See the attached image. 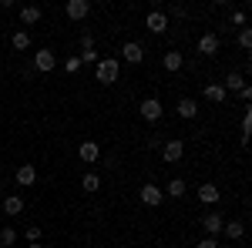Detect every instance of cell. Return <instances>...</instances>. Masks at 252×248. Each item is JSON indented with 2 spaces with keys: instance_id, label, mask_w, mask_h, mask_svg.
I'll return each mask as SVG.
<instances>
[{
  "instance_id": "obj_1",
  "label": "cell",
  "mask_w": 252,
  "mask_h": 248,
  "mask_svg": "<svg viewBox=\"0 0 252 248\" xmlns=\"http://www.w3.org/2000/svg\"><path fill=\"white\" fill-rule=\"evenodd\" d=\"M118 71H121V60H118V57H101L94 64V81L108 87V84H115V81H118Z\"/></svg>"
},
{
  "instance_id": "obj_2",
  "label": "cell",
  "mask_w": 252,
  "mask_h": 248,
  "mask_svg": "<svg viewBox=\"0 0 252 248\" xmlns=\"http://www.w3.org/2000/svg\"><path fill=\"white\" fill-rule=\"evenodd\" d=\"M195 47H198V54H202V57H215V54H219V47H222V37L212 34V30H205V34L198 37Z\"/></svg>"
},
{
  "instance_id": "obj_3",
  "label": "cell",
  "mask_w": 252,
  "mask_h": 248,
  "mask_svg": "<svg viewBox=\"0 0 252 248\" xmlns=\"http://www.w3.org/2000/svg\"><path fill=\"white\" fill-rule=\"evenodd\" d=\"M138 111H141L145 121H152V124L161 121V114H165V108H161V101H158V97H145V101L138 104Z\"/></svg>"
},
{
  "instance_id": "obj_4",
  "label": "cell",
  "mask_w": 252,
  "mask_h": 248,
  "mask_svg": "<svg viewBox=\"0 0 252 248\" xmlns=\"http://www.w3.org/2000/svg\"><path fill=\"white\" fill-rule=\"evenodd\" d=\"M138 198H141V205H148V208H158L161 201H165V191L158 188V185H141V191H138Z\"/></svg>"
},
{
  "instance_id": "obj_5",
  "label": "cell",
  "mask_w": 252,
  "mask_h": 248,
  "mask_svg": "<svg viewBox=\"0 0 252 248\" xmlns=\"http://www.w3.org/2000/svg\"><path fill=\"white\" fill-rule=\"evenodd\" d=\"M54 67H58V57H54V51L40 47L37 54H34V71H40V74H51Z\"/></svg>"
},
{
  "instance_id": "obj_6",
  "label": "cell",
  "mask_w": 252,
  "mask_h": 248,
  "mask_svg": "<svg viewBox=\"0 0 252 248\" xmlns=\"http://www.w3.org/2000/svg\"><path fill=\"white\" fill-rule=\"evenodd\" d=\"M222 225H225L222 211H209V215H202V228H205L209 238H219V235H222Z\"/></svg>"
},
{
  "instance_id": "obj_7",
  "label": "cell",
  "mask_w": 252,
  "mask_h": 248,
  "mask_svg": "<svg viewBox=\"0 0 252 248\" xmlns=\"http://www.w3.org/2000/svg\"><path fill=\"white\" fill-rule=\"evenodd\" d=\"M182 154H185L182 138H172V141H165V144H161V158H165L168 165H178V161H182Z\"/></svg>"
},
{
  "instance_id": "obj_8",
  "label": "cell",
  "mask_w": 252,
  "mask_h": 248,
  "mask_svg": "<svg viewBox=\"0 0 252 248\" xmlns=\"http://www.w3.org/2000/svg\"><path fill=\"white\" fill-rule=\"evenodd\" d=\"M145 27H148L152 34H165V30H168V17H165L158 7H152V10H148V17H145Z\"/></svg>"
},
{
  "instance_id": "obj_9",
  "label": "cell",
  "mask_w": 252,
  "mask_h": 248,
  "mask_svg": "<svg viewBox=\"0 0 252 248\" xmlns=\"http://www.w3.org/2000/svg\"><path fill=\"white\" fill-rule=\"evenodd\" d=\"M64 14L71 20H84L91 14V3H88V0H67V3H64Z\"/></svg>"
},
{
  "instance_id": "obj_10",
  "label": "cell",
  "mask_w": 252,
  "mask_h": 248,
  "mask_svg": "<svg viewBox=\"0 0 252 248\" xmlns=\"http://www.w3.org/2000/svg\"><path fill=\"white\" fill-rule=\"evenodd\" d=\"M121 57L128 60V64H141V60H145V47H141L138 40H125V47H121Z\"/></svg>"
},
{
  "instance_id": "obj_11",
  "label": "cell",
  "mask_w": 252,
  "mask_h": 248,
  "mask_svg": "<svg viewBox=\"0 0 252 248\" xmlns=\"http://www.w3.org/2000/svg\"><path fill=\"white\" fill-rule=\"evenodd\" d=\"M219 198H222V191L215 188V185H209V181L198 188V201H202V205H219Z\"/></svg>"
},
{
  "instance_id": "obj_12",
  "label": "cell",
  "mask_w": 252,
  "mask_h": 248,
  "mask_svg": "<svg viewBox=\"0 0 252 248\" xmlns=\"http://www.w3.org/2000/svg\"><path fill=\"white\" fill-rule=\"evenodd\" d=\"M78 154H81V161H88V165H94L97 158H101V148H97V141H84L78 148Z\"/></svg>"
},
{
  "instance_id": "obj_13",
  "label": "cell",
  "mask_w": 252,
  "mask_h": 248,
  "mask_svg": "<svg viewBox=\"0 0 252 248\" xmlns=\"http://www.w3.org/2000/svg\"><path fill=\"white\" fill-rule=\"evenodd\" d=\"M195 114H198V101H195V97H182V101H178V117L192 121Z\"/></svg>"
},
{
  "instance_id": "obj_14",
  "label": "cell",
  "mask_w": 252,
  "mask_h": 248,
  "mask_svg": "<svg viewBox=\"0 0 252 248\" xmlns=\"http://www.w3.org/2000/svg\"><path fill=\"white\" fill-rule=\"evenodd\" d=\"M222 235H225V238H232V242H239V238L246 235V225H242L239 218H232V221H225V225H222Z\"/></svg>"
},
{
  "instance_id": "obj_15",
  "label": "cell",
  "mask_w": 252,
  "mask_h": 248,
  "mask_svg": "<svg viewBox=\"0 0 252 248\" xmlns=\"http://www.w3.org/2000/svg\"><path fill=\"white\" fill-rule=\"evenodd\" d=\"M20 24H24V27H34V24H37L40 20V7H34V3H31V7H20Z\"/></svg>"
},
{
  "instance_id": "obj_16",
  "label": "cell",
  "mask_w": 252,
  "mask_h": 248,
  "mask_svg": "<svg viewBox=\"0 0 252 248\" xmlns=\"http://www.w3.org/2000/svg\"><path fill=\"white\" fill-rule=\"evenodd\" d=\"M34 181H37V168H34V165H20L17 168V185L27 188V185H34Z\"/></svg>"
},
{
  "instance_id": "obj_17",
  "label": "cell",
  "mask_w": 252,
  "mask_h": 248,
  "mask_svg": "<svg viewBox=\"0 0 252 248\" xmlns=\"http://www.w3.org/2000/svg\"><path fill=\"white\" fill-rule=\"evenodd\" d=\"M182 64H185V57H182V54H178V51H168V54H165V57H161V67H165V71H182Z\"/></svg>"
},
{
  "instance_id": "obj_18",
  "label": "cell",
  "mask_w": 252,
  "mask_h": 248,
  "mask_svg": "<svg viewBox=\"0 0 252 248\" xmlns=\"http://www.w3.org/2000/svg\"><path fill=\"white\" fill-rule=\"evenodd\" d=\"M205 101L222 104V101H225V87H222V84H205Z\"/></svg>"
},
{
  "instance_id": "obj_19",
  "label": "cell",
  "mask_w": 252,
  "mask_h": 248,
  "mask_svg": "<svg viewBox=\"0 0 252 248\" xmlns=\"http://www.w3.org/2000/svg\"><path fill=\"white\" fill-rule=\"evenodd\" d=\"M20 211H24V198H20V194L3 198V215H20Z\"/></svg>"
},
{
  "instance_id": "obj_20",
  "label": "cell",
  "mask_w": 252,
  "mask_h": 248,
  "mask_svg": "<svg viewBox=\"0 0 252 248\" xmlns=\"http://www.w3.org/2000/svg\"><path fill=\"white\" fill-rule=\"evenodd\" d=\"M185 188H189V185H185V181H182V178H172V181H168V185H165V194H168V198H182V194H185Z\"/></svg>"
},
{
  "instance_id": "obj_21",
  "label": "cell",
  "mask_w": 252,
  "mask_h": 248,
  "mask_svg": "<svg viewBox=\"0 0 252 248\" xmlns=\"http://www.w3.org/2000/svg\"><path fill=\"white\" fill-rule=\"evenodd\" d=\"M10 47H14V51H27V47H31V34H27V30H14Z\"/></svg>"
},
{
  "instance_id": "obj_22",
  "label": "cell",
  "mask_w": 252,
  "mask_h": 248,
  "mask_svg": "<svg viewBox=\"0 0 252 248\" xmlns=\"http://www.w3.org/2000/svg\"><path fill=\"white\" fill-rule=\"evenodd\" d=\"M225 91H242L246 87V81H242V74L239 71H229V77H225V84H222Z\"/></svg>"
},
{
  "instance_id": "obj_23",
  "label": "cell",
  "mask_w": 252,
  "mask_h": 248,
  "mask_svg": "<svg viewBox=\"0 0 252 248\" xmlns=\"http://www.w3.org/2000/svg\"><path fill=\"white\" fill-rule=\"evenodd\" d=\"M81 188H84V191H91V194H94V191L101 188V178H97L94 171H88L84 178H81Z\"/></svg>"
},
{
  "instance_id": "obj_24",
  "label": "cell",
  "mask_w": 252,
  "mask_h": 248,
  "mask_svg": "<svg viewBox=\"0 0 252 248\" xmlns=\"http://www.w3.org/2000/svg\"><path fill=\"white\" fill-rule=\"evenodd\" d=\"M17 245V231L14 228H0V248H10Z\"/></svg>"
},
{
  "instance_id": "obj_25",
  "label": "cell",
  "mask_w": 252,
  "mask_h": 248,
  "mask_svg": "<svg viewBox=\"0 0 252 248\" xmlns=\"http://www.w3.org/2000/svg\"><path fill=\"white\" fill-rule=\"evenodd\" d=\"M81 67H84V64H81V57H78V54H71V57L64 60V71H67V74H78Z\"/></svg>"
},
{
  "instance_id": "obj_26",
  "label": "cell",
  "mask_w": 252,
  "mask_h": 248,
  "mask_svg": "<svg viewBox=\"0 0 252 248\" xmlns=\"http://www.w3.org/2000/svg\"><path fill=\"white\" fill-rule=\"evenodd\" d=\"M239 47H242V51H249V47H252V30H249V27L239 30Z\"/></svg>"
},
{
  "instance_id": "obj_27",
  "label": "cell",
  "mask_w": 252,
  "mask_h": 248,
  "mask_svg": "<svg viewBox=\"0 0 252 248\" xmlns=\"http://www.w3.org/2000/svg\"><path fill=\"white\" fill-rule=\"evenodd\" d=\"M84 51H94V34H91V30L81 34V54H84Z\"/></svg>"
},
{
  "instance_id": "obj_28",
  "label": "cell",
  "mask_w": 252,
  "mask_h": 248,
  "mask_svg": "<svg viewBox=\"0 0 252 248\" xmlns=\"http://www.w3.org/2000/svg\"><path fill=\"white\" fill-rule=\"evenodd\" d=\"M249 131H252V114L246 111V114H242V144L249 141Z\"/></svg>"
},
{
  "instance_id": "obj_29",
  "label": "cell",
  "mask_w": 252,
  "mask_h": 248,
  "mask_svg": "<svg viewBox=\"0 0 252 248\" xmlns=\"http://www.w3.org/2000/svg\"><path fill=\"white\" fill-rule=\"evenodd\" d=\"M81 57V64H97V47L94 51H84V54H78Z\"/></svg>"
},
{
  "instance_id": "obj_30",
  "label": "cell",
  "mask_w": 252,
  "mask_h": 248,
  "mask_svg": "<svg viewBox=\"0 0 252 248\" xmlns=\"http://www.w3.org/2000/svg\"><path fill=\"white\" fill-rule=\"evenodd\" d=\"M24 238H27V242H40V228H37V225H31V228L24 231Z\"/></svg>"
},
{
  "instance_id": "obj_31",
  "label": "cell",
  "mask_w": 252,
  "mask_h": 248,
  "mask_svg": "<svg viewBox=\"0 0 252 248\" xmlns=\"http://www.w3.org/2000/svg\"><path fill=\"white\" fill-rule=\"evenodd\" d=\"M195 248H219V238H209V235H205V238H202Z\"/></svg>"
},
{
  "instance_id": "obj_32",
  "label": "cell",
  "mask_w": 252,
  "mask_h": 248,
  "mask_svg": "<svg viewBox=\"0 0 252 248\" xmlns=\"http://www.w3.org/2000/svg\"><path fill=\"white\" fill-rule=\"evenodd\" d=\"M239 97H242V101H246V104H249V101H252V87H249V84H246V87H242V91H239Z\"/></svg>"
},
{
  "instance_id": "obj_33",
  "label": "cell",
  "mask_w": 252,
  "mask_h": 248,
  "mask_svg": "<svg viewBox=\"0 0 252 248\" xmlns=\"http://www.w3.org/2000/svg\"><path fill=\"white\" fill-rule=\"evenodd\" d=\"M232 24H239V27H242V24H246V14H242V10H235V14H232Z\"/></svg>"
},
{
  "instance_id": "obj_34",
  "label": "cell",
  "mask_w": 252,
  "mask_h": 248,
  "mask_svg": "<svg viewBox=\"0 0 252 248\" xmlns=\"http://www.w3.org/2000/svg\"><path fill=\"white\" fill-rule=\"evenodd\" d=\"M27 248H47V245H40V242H31V245H27Z\"/></svg>"
}]
</instances>
